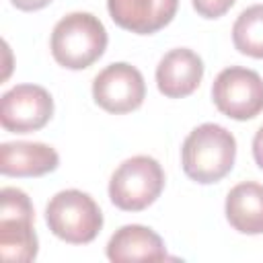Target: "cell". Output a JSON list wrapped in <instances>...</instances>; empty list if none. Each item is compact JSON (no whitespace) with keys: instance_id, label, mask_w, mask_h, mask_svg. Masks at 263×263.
<instances>
[{"instance_id":"cell-1","label":"cell","mask_w":263,"mask_h":263,"mask_svg":"<svg viewBox=\"0 0 263 263\" xmlns=\"http://www.w3.org/2000/svg\"><path fill=\"white\" fill-rule=\"evenodd\" d=\"M236 158L234 136L218 123H201L183 142L181 162L189 179L210 185L224 179Z\"/></svg>"},{"instance_id":"cell-2","label":"cell","mask_w":263,"mask_h":263,"mask_svg":"<svg viewBox=\"0 0 263 263\" xmlns=\"http://www.w3.org/2000/svg\"><path fill=\"white\" fill-rule=\"evenodd\" d=\"M107 47L105 25L90 12H70L51 33V55L68 70H82L95 64Z\"/></svg>"},{"instance_id":"cell-3","label":"cell","mask_w":263,"mask_h":263,"mask_svg":"<svg viewBox=\"0 0 263 263\" xmlns=\"http://www.w3.org/2000/svg\"><path fill=\"white\" fill-rule=\"evenodd\" d=\"M45 220L49 230L70 245H86L103 228V214L97 201L78 189L55 193L45 208Z\"/></svg>"},{"instance_id":"cell-4","label":"cell","mask_w":263,"mask_h":263,"mask_svg":"<svg viewBox=\"0 0 263 263\" xmlns=\"http://www.w3.org/2000/svg\"><path fill=\"white\" fill-rule=\"evenodd\" d=\"M164 187V173L156 158L138 154L123 160L109 181L111 201L125 212H140L152 205Z\"/></svg>"},{"instance_id":"cell-5","label":"cell","mask_w":263,"mask_h":263,"mask_svg":"<svg viewBox=\"0 0 263 263\" xmlns=\"http://www.w3.org/2000/svg\"><path fill=\"white\" fill-rule=\"evenodd\" d=\"M33 205L25 191L2 187L0 191V255L4 261L29 263L37 257L33 230Z\"/></svg>"},{"instance_id":"cell-6","label":"cell","mask_w":263,"mask_h":263,"mask_svg":"<svg viewBox=\"0 0 263 263\" xmlns=\"http://www.w3.org/2000/svg\"><path fill=\"white\" fill-rule=\"evenodd\" d=\"M212 99L226 117L253 119L263 111V78L249 68H224L212 84Z\"/></svg>"},{"instance_id":"cell-7","label":"cell","mask_w":263,"mask_h":263,"mask_svg":"<svg viewBox=\"0 0 263 263\" xmlns=\"http://www.w3.org/2000/svg\"><path fill=\"white\" fill-rule=\"evenodd\" d=\"M144 97L146 84L142 72L125 62L109 64L92 80V99L109 113H129L144 103Z\"/></svg>"},{"instance_id":"cell-8","label":"cell","mask_w":263,"mask_h":263,"mask_svg":"<svg viewBox=\"0 0 263 263\" xmlns=\"http://www.w3.org/2000/svg\"><path fill=\"white\" fill-rule=\"evenodd\" d=\"M51 95L39 84H16L0 99V123L6 132H37L51 119Z\"/></svg>"},{"instance_id":"cell-9","label":"cell","mask_w":263,"mask_h":263,"mask_svg":"<svg viewBox=\"0 0 263 263\" xmlns=\"http://www.w3.org/2000/svg\"><path fill=\"white\" fill-rule=\"evenodd\" d=\"M179 0H107V8L115 25L138 35H152L166 27Z\"/></svg>"},{"instance_id":"cell-10","label":"cell","mask_w":263,"mask_h":263,"mask_svg":"<svg viewBox=\"0 0 263 263\" xmlns=\"http://www.w3.org/2000/svg\"><path fill=\"white\" fill-rule=\"evenodd\" d=\"M203 76V62L201 58L187 49L177 47L162 55L156 66V84L158 90L168 99H181L191 95Z\"/></svg>"},{"instance_id":"cell-11","label":"cell","mask_w":263,"mask_h":263,"mask_svg":"<svg viewBox=\"0 0 263 263\" xmlns=\"http://www.w3.org/2000/svg\"><path fill=\"white\" fill-rule=\"evenodd\" d=\"M58 152L41 142H4L0 146V173L6 177H41L55 171Z\"/></svg>"},{"instance_id":"cell-12","label":"cell","mask_w":263,"mask_h":263,"mask_svg":"<svg viewBox=\"0 0 263 263\" xmlns=\"http://www.w3.org/2000/svg\"><path fill=\"white\" fill-rule=\"evenodd\" d=\"M107 257L115 263L123 261H162L166 249L162 238L146 226L127 224L121 226L107 242Z\"/></svg>"},{"instance_id":"cell-13","label":"cell","mask_w":263,"mask_h":263,"mask_svg":"<svg viewBox=\"0 0 263 263\" xmlns=\"http://www.w3.org/2000/svg\"><path fill=\"white\" fill-rule=\"evenodd\" d=\"M226 218L242 234H263V185L245 181L226 195Z\"/></svg>"},{"instance_id":"cell-14","label":"cell","mask_w":263,"mask_h":263,"mask_svg":"<svg viewBox=\"0 0 263 263\" xmlns=\"http://www.w3.org/2000/svg\"><path fill=\"white\" fill-rule=\"evenodd\" d=\"M234 47L251 58L263 60V4L245 8L232 27Z\"/></svg>"},{"instance_id":"cell-15","label":"cell","mask_w":263,"mask_h":263,"mask_svg":"<svg viewBox=\"0 0 263 263\" xmlns=\"http://www.w3.org/2000/svg\"><path fill=\"white\" fill-rule=\"evenodd\" d=\"M193 8L203 18H218L232 8L236 0H191Z\"/></svg>"},{"instance_id":"cell-16","label":"cell","mask_w":263,"mask_h":263,"mask_svg":"<svg viewBox=\"0 0 263 263\" xmlns=\"http://www.w3.org/2000/svg\"><path fill=\"white\" fill-rule=\"evenodd\" d=\"M10 2H12V6H16L18 10L31 12V10H39V8L47 6L51 0H10Z\"/></svg>"},{"instance_id":"cell-17","label":"cell","mask_w":263,"mask_h":263,"mask_svg":"<svg viewBox=\"0 0 263 263\" xmlns=\"http://www.w3.org/2000/svg\"><path fill=\"white\" fill-rule=\"evenodd\" d=\"M253 156H255V162L263 168V125L253 138Z\"/></svg>"}]
</instances>
